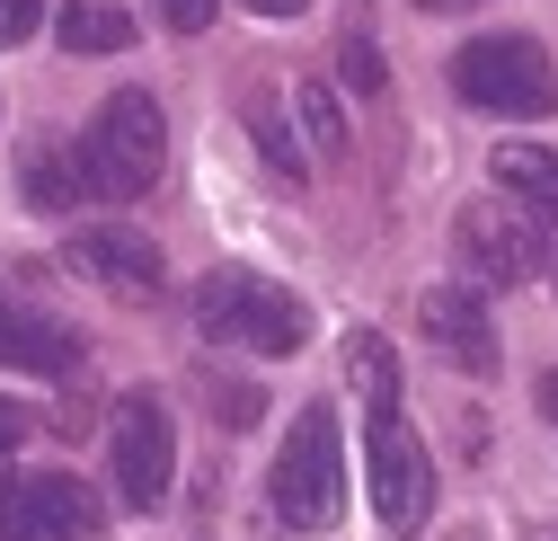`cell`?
I'll return each mask as SVG.
<instances>
[{
    "instance_id": "5b68a950",
    "label": "cell",
    "mask_w": 558,
    "mask_h": 541,
    "mask_svg": "<svg viewBox=\"0 0 558 541\" xmlns=\"http://www.w3.org/2000/svg\"><path fill=\"white\" fill-rule=\"evenodd\" d=\"M107 461H116V497L124 506H160L169 480H178V435H169V409L151 390H124L116 399V426H107Z\"/></svg>"
},
{
    "instance_id": "603a6c76",
    "label": "cell",
    "mask_w": 558,
    "mask_h": 541,
    "mask_svg": "<svg viewBox=\"0 0 558 541\" xmlns=\"http://www.w3.org/2000/svg\"><path fill=\"white\" fill-rule=\"evenodd\" d=\"M426 10H478V0H426Z\"/></svg>"
},
{
    "instance_id": "ffe728a7",
    "label": "cell",
    "mask_w": 558,
    "mask_h": 541,
    "mask_svg": "<svg viewBox=\"0 0 558 541\" xmlns=\"http://www.w3.org/2000/svg\"><path fill=\"white\" fill-rule=\"evenodd\" d=\"M45 19V0H0V45H27Z\"/></svg>"
},
{
    "instance_id": "7a4b0ae2",
    "label": "cell",
    "mask_w": 558,
    "mask_h": 541,
    "mask_svg": "<svg viewBox=\"0 0 558 541\" xmlns=\"http://www.w3.org/2000/svg\"><path fill=\"white\" fill-rule=\"evenodd\" d=\"M81 187H98V195H143V187H160V160H169V124H160V98L151 89H116L107 107H98V124L81 133Z\"/></svg>"
},
{
    "instance_id": "ba28073f",
    "label": "cell",
    "mask_w": 558,
    "mask_h": 541,
    "mask_svg": "<svg viewBox=\"0 0 558 541\" xmlns=\"http://www.w3.org/2000/svg\"><path fill=\"white\" fill-rule=\"evenodd\" d=\"M62 266L89 276V285H107L116 302H151V293H160V240H143L133 223H89V231H72V240H62Z\"/></svg>"
},
{
    "instance_id": "5bb4252c",
    "label": "cell",
    "mask_w": 558,
    "mask_h": 541,
    "mask_svg": "<svg viewBox=\"0 0 558 541\" xmlns=\"http://www.w3.org/2000/svg\"><path fill=\"white\" fill-rule=\"evenodd\" d=\"M345 382L364 390L373 418H390V409H399V356H390V337H373V328L345 337Z\"/></svg>"
},
{
    "instance_id": "9a60e30c",
    "label": "cell",
    "mask_w": 558,
    "mask_h": 541,
    "mask_svg": "<svg viewBox=\"0 0 558 541\" xmlns=\"http://www.w3.org/2000/svg\"><path fill=\"white\" fill-rule=\"evenodd\" d=\"M19 195H27L36 214H72V195H81V169L62 160L53 143H36V152L19 160Z\"/></svg>"
},
{
    "instance_id": "8992f818",
    "label": "cell",
    "mask_w": 558,
    "mask_h": 541,
    "mask_svg": "<svg viewBox=\"0 0 558 541\" xmlns=\"http://www.w3.org/2000/svg\"><path fill=\"white\" fill-rule=\"evenodd\" d=\"M364 480H373V515L390 524V532H416L426 524V506H435V461H426V444H416V426L390 409V418H373V435H364Z\"/></svg>"
},
{
    "instance_id": "d6986e66",
    "label": "cell",
    "mask_w": 558,
    "mask_h": 541,
    "mask_svg": "<svg viewBox=\"0 0 558 541\" xmlns=\"http://www.w3.org/2000/svg\"><path fill=\"white\" fill-rule=\"evenodd\" d=\"M214 10H222V0H160V27H178V36H204V27H214Z\"/></svg>"
},
{
    "instance_id": "7c38bea8",
    "label": "cell",
    "mask_w": 558,
    "mask_h": 541,
    "mask_svg": "<svg viewBox=\"0 0 558 541\" xmlns=\"http://www.w3.org/2000/svg\"><path fill=\"white\" fill-rule=\"evenodd\" d=\"M487 169H497V187L514 195V205H532V214L558 223V152H541V143H506Z\"/></svg>"
},
{
    "instance_id": "3957f363",
    "label": "cell",
    "mask_w": 558,
    "mask_h": 541,
    "mask_svg": "<svg viewBox=\"0 0 558 541\" xmlns=\"http://www.w3.org/2000/svg\"><path fill=\"white\" fill-rule=\"evenodd\" d=\"M452 89L478 116H549L558 107V72L532 36H470L452 53Z\"/></svg>"
},
{
    "instance_id": "8fae6325",
    "label": "cell",
    "mask_w": 558,
    "mask_h": 541,
    "mask_svg": "<svg viewBox=\"0 0 558 541\" xmlns=\"http://www.w3.org/2000/svg\"><path fill=\"white\" fill-rule=\"evenodd\" d=\"M416 320H426V337L461 373H497V320H487V302L470 285H435L426 302H416Z\"/></svg>"
},
{
    "instance_id": "4fadbf2b",
    "label": "cell",
    "mask_w": 558,
    "mask_h": 541,
    "mask_svg": "<svg viewBox=\"0 0 558 541\" xmlns=\"http://www.w3.org/2000/svg\"><path fill=\"white\" fill-rule=\"evenodd\" d=\"M53 36H62V53H124L133 45V19L116 10V0H62Z\"/></svg>"
},
{
    "instance_id": "ac0fdd59",
    "label": "cell",
    "mask_w": 558,
    "mask_h": 541,
    "mask_svg": "<svg viewBox=\"0 0 558 541\" xmlns=\"http://www.w3.org/2000/svg\"><path fill=\"white\" fill-rule=\"evenodd\" d=\"M337 72H345V89H364V98H373V89L390 81V72H381V45H364V36H345V53H337Z\"/></svg>"
},
{
    "instance_id": "52a82bcc",
    "label": "cell",
    "mask_w": 558,
    "mask_h": 541,
    "mask_svg": "<svg viewBox=\"0 0 558 541\" xmlns=\"http://www.w3.org/2000/svg\"><path fill=\"white\" fill-rule=\"evenodd\" d=\"M98 532V497L62 470H19L0 480V541H89Z\"/></svg>"
},
{
    "instance_id": "e0dca14e",
    "label": "cell",
    "mask_w": 558,
    "mask_h": 541,
    "mask_svg": "<svg viewBox=\"0 0 558 541\" xmlns=\"http://www.w3.org/2000/svg\"><path fill=\"white\" fill-rule=\"evenodd\" d=\"M248 124H257V143H266V160L284 169V178H302V152H293V133H284V116H275V98H248Z\"/></svg>"
},
{
    "instance_id": "30bf717a",
    "label": "cell",
    "mask_w": 558,
    "mask_h": 541,
    "mask_svg": "<svg viewBox=\"0 0 558 541\" xmlns=\"http://www.w3.org/2000/svg\"><path fill=\"white\" fill-rule=\"evenodd\" d=\"M81 328L72 320H53V311H27L0 293V364L10 373H36V382H62V373H81Z\"/></svg>"
},
{
    "instance_id": "6da1fadb",
    "label": "cell",
    "mask_w": 558,
    "mask_h": 541,
    "mask_svg": "<svg viewBox=\"0 0 558 541\" xmlns=\"http://www.w3.org/2000/svg\"><path fill=\"white\" fill-rule=\"evenodd\" d=\"M195 328L231 356H293L311 337V311L302 293H284L275 276H248V266H214L195 285Z\"/></svg>"
},
{
    "instance_id": "7402d4cb",
    "label": "cell",
    "mask_w": 558,
    "mask_h": 541,
    "mask_svg": "<svg viewBox=\"0 0 558 541\" xmlns=\"http://www.w3.org/2000/svg\"><path fill=\"white\" fill-rule=\"evenodd\" d=\"M240 10H257V19H302L311 0H240Z\"/></svg>"
},
{
    "instance_id": "277c9868",
    "label": "cell",
    "mask_w": 558,
    "mask_h": 541,
    "mask_svg": "<svg viewBox=\"0 0 558 541\" xmlns=\"http://www.w3.org/2000/svg\"><path fill=\"white\" fill-rule=\"evenodd\" d=\"M275 515L293 532H328L345 515V444H337L328 409H302V426L275 453Z\"/></svg>"
},
{
    "instance_id": "9c48e42d",
    "label": "cell",
    "mask_w": 558,
    "mask_h": 541,
    "mask_svg": "<svg viewBox=\"0 0 558 541\" xmlns=\"http://www.w3.org/2000/svg\"><path fill=\"white\" fill-rule=\"evenodd\" d=\"M461 257H470V276H487V285H523V276L549 266L541 223L506 214V205H461Z\"/></svg>"
},
{
    "instance_id": "44dd1931",
    "label": "cell",
    "mask_w": 558,
    "mask_h": 541,
    "mask_svg": "<svg viewBox=\"0 0 558 541\" xmlns=\"http://www.w3.org/2000/svg\"><path fill=\"white\" fill-rule=\"evenodd\" d=\"M19 435H27V409H19V399H0V453H19Z\"/></svg>"
},
{
    "instance_id": "2e32d148",
    "label": "cell",
    "mask_w": 558,
    "mask_h": 541,
    "mask_svg": "<svg viewBox=\"0 0 558 541\" xmlns=\"http://www.w3.org/2000/svg\"><path fill=\"white\" fill-rule=\"evenodd\" d=\"M293 107H302V124H311L319 160H337V152H345V116H337V89H328V81H302V98H293Z\"/></svg>"
}]
</instances>
